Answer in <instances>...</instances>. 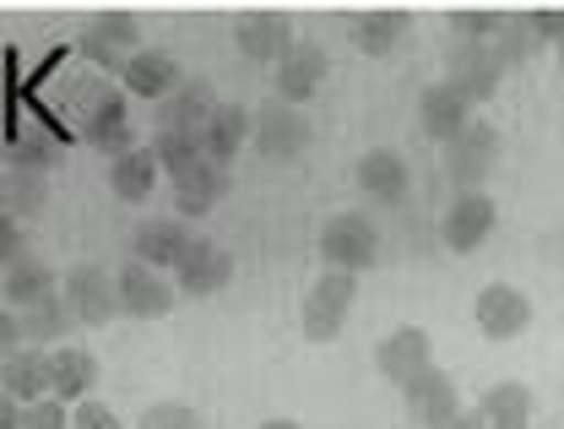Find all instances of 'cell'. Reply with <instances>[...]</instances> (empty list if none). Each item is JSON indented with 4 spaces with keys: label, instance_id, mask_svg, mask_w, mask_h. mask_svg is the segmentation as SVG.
Returning <instances> with one entry per match:
<instances>
[{
    "label": "cell",
    "instance_id": "obj_42",
    "mask_svg": "<svg viewBox=\"0 0 564 429\" xmlns=\"http://www.w3.org/2000/svg\"><path fill=\"white\" fill-rule=\"evenodd\" d=\"M532 33H538V44H560L564 39V11H532Z\"/></svg>",
    "mask_w": 564,
    "mask_h": 429
},
{
    "label": "cell",
    "instance_id": "obj_1",
    "mask_svg": "<svg viewBox=\"0 0 564 429\" xmlns=\"http://www.w3.org/2000/svg\"><path fill=\"white\" fill-rule=\"evenodd\" d=\"M352 299H358V272H348V267H326V272L310 283L304 310H299L304 337H310V343H337L343 326H348Z\"/></svg>",
    "mask_w": 564,
    "mask_h": 429
},
{
    "label": "cell",
    "instance_id": "obj_10",
    "mask_svg": "<svg viewBox=\"0 0 564 429\" xmlns=\"http://www.w3.org/2000/svg\"><path fill=\"white\" fill-rule=\"evenodd\" d=\"M494 223H499V207H494L484 191H462L445 217H440V239H445V250H456V256H473L484 239L494 234Z\"/></svg>",
    "mask_w": 564,
    "mask_h": 429
},
{
    "label": "cell",
    "instance_id": "obj_34",
    "mask_svg": "<svg viewBox=\"0 0 564 429\" xmlns=\"http://www.w3.org/2000/svg\"><path fill=\"white\" fill-rule=\"evenodd\" d=\"M152 152H158L163 174H180V169H191L196 158H207V152H202V137H185V131H158V137H152Z\"/></svg>",
    "mask_w": 564,
    "mask_h": 429
},
{
    "label": "cell",
    "instance_id": "obj_15",
    "mask_svg": "<svg viewBox=\"0 0 564 429\" xmlns=\"http://www.w3.org/2000/svg\"><path fill=\"white\" fill-rule=\"evenodd\" d=\"M352 185H358L369 202L397 207V202L408 196V185H413V169H408V158H402L397 147H375V152H364V158H358Z\"/></svg>",
    "mask_w": 564,
    "mask_h": 429
},
{
    "label": "cell",
    "instance_id": "obj_17",
    "mask_svg": "<svg viewBox=\"0 0 564 429\" xmlns=\"http://www.w3.org/2000/svg\"><path fill=\"white\" fill-rule=\"evenodd\" d=\"M429 364H434V337H429L423 326H397V332L375 348V369H380L391 386H408Z\"/></svg>",
    "mask_w": 564,
    "mask_h": 429
},
{
    "label": "cell",
    "instance_id": "obj_46",
    "mask_svg": "<svg viewBox=\"0 0 564 429\" xmlns=\"http://www.w3.org/2000/svg\"><path fill=\"white\" fill-rule=\"evenodd\" d=\"M554 50H560V72H564V39H560V44H554Z\"/></svg>",
    "mask_w": 564,
    "mask_h": 429
},
{
    "label": "cell",
    "instance_id": "obj_39",
    "mask_svg": "<svg viewBox=\"0 0 564 429\" xmlns=\"http://www.w3.org/2000/svg\"><path fill=\"white\" fill-rule=\"evenodd\" d=\"M28 256V234H22V217L0 213V267H11V261H22Z\"/></svg>",
    "mask_w": 564,
    "mask_h": 429
},
{
    "label": "cell",
    "instance_id": "obj_12",
    "mask_svg": "<svg viewBox=\"0 0 564 429\" xmlns=\"http://www.w3.org/2000/svg\"><path fill=\"white\" fill-rule=\"evenodd\" d=\"M61 293L70 299V310H76V321L82 326H109L115 315H120V293H115V278L104 272V267H93V261H82V267H70Z\"/></svg>",
    "mask_w": 564,
    "mask_h": 429
},
{
    "label": "cell",
    "instance_id": "obj_16",
    "mask_svg": "<svg viewBox=\"0 0 564 429\" xmlns=\"http://www.w3.org/2000/svg\"><path fill=\"white\" fill-rule=\"evenodd\" d=\"M82 142L93 147V152H104V158H120V152L141 147L137 126H131V109H126V87H109V98L82 120Z\"/></svg>",
    "mask_w": 564,
    "mask_h": 429
},
{
    "label": "cell",
    "instance_id": "obj_45",
    "mask_svg": "<svg viewBox=\"0 0 564 429\" xmlns=\"http://www.w3.org/2000/svg\"><path fill=\"white\" fill-rule=\"evenodd\" d=\"M256 429H299V419H267V425H256Z\"/></svg>",
    "mask_w": 564,
    "mask_h": 429
},
{
    "label": "cell",
    "instance_id": "obj_27",
    "mask_svg": "<svg viewBox=\"0 0 564 429\" xmlns=\"http://www.w3.org/2000/svg\"><path fill=\"white\" fill-rule=\"evenodd\" d=\"M245 142H250V109H239V104H217L212 120H207V131H202V152H207L212 163H234Z\"/></svg>",
    "mask_w": 564,
    "mask_h": 429
},
{
    "label": "cell",
    "instance_id": "obj_7",
    "mask_svg": "<svg viewBox=\"0 0 564 429\" xmlns=\"http://www.w3.org/2000/svg\"><path fill=\"white\" fill-rule=\"evenodd\" d=\"M321 256H326V267L364 272L380 256V234H375V223L364 213H332L326 228H321Z\"/></svg>",
    "mask_w": 564,
    "mask_h": 429
},
{
    "label": "cell",
    "instance_id": "obj_19",
    "mask_svg": "<svg viewBox=\"0 0 564 429\" xmlns=\"http://www.w3.org/2000/svg\"><path fill=\"white\" fill-rule=\"evenodd\" d=\"M467 120H473V104L456 93V82H429L419 93V131L429 142L445 147Z\"/></svg>",
    "mask_w": 564,
    "mask_h": 429
},
{
    "label": "cell",
    "instance_id": "obj_43",
    "mask_svg": "<svg viewBox=\"0 0 564 429\" xmlns=\"http://www.w3.org/2000/svg\"><path fill=\"white\" fill-rule=\"evenodd\" d=\"M0 429H22V403L0 386Z\"/></svg>",
    "mask_w": 564,
    "mask_h": 429
},
{
    "label": "cell",
    "instance_id": "obj_30",
    "mask_svg": "<svg viewBox=\"0 0 564 429\" xmlns=\"http://www.w3.org/2000/svg\"><path fill=\"white\" fill-rule=\"evenodd\" d=\"M478 414L494 429H527L532 425V392L521 380H494L489 392L478 397Z\"/></svg>",
    "mask_w": 564,
    "mask_h": 429
},
{
    "label": "cell",
    "instance_id": "obj_32",
    "mask_svg": "<svg viewBox=\"0 0 564 429\" xmlns=\"http://www.w3.org/2000/svg\"><path fill=\"white\" fill-rule=\"evenodd\" d=\"M489 44H494V55L505 61V72H510V66H527V61L543 50L538 33H532V17H499Z\"/></svg>",
    "mask_w": 564,
    "mask_h": 429
},
{
    "label": "cell",
    "instance_id": "obj_31",
    "mask_svg": "<svg viewBox=\"0 0 564 429\" xmlns=\"http://www.w3.org/2000/svg\"><path fill=\"white\" fill-rule=\"evenodd\" d=\"M408 39V17L402 11H369V17H352V44L364 50V55H391L397 44Z\"/></svg>",
    "mask_w": 564,
    "mask_h": 429
},
{
    "label": "cell",
    "instance_id": "obj_47",
    "mask_svg": "<svg viewBox=\"0 0 564 429\" xmlns=\"http://www.w3.org/2000/svg\"><path fill=\"white\" fill-rule=\"evenodd\" d=\"M527 429H532V425H527Z\"/></svg>",
    "mask_w": 564,
    "mask_h": 429
},
{
    "label": "cell",
    "instance_id": "obj_3",
    "mask_svg": "<svg viewBox=\"0 0 564 429\" xmlns=\"http://www.w3.org/2000/svg\"><path fill=\"white\" fill-rule=\"evenodd\" d=\"M76 50H82V61H87V66H98L104 76H120L126 66H131V55L141 50V22L137 17H126V11L93 17V22L82 28Z\"/></svg>",
    "mask_w": 564,
    "mask_h": 429
},
{
    "label": "cell",
    "instance_id": "obj_21",
    "mask_svg": "<svg viewBox=\"0 0 564 429\" xmlns=\"http://www.w3.org/2000/svg\"><path fill=\"white\" fill-rule=\"evenodd\" d=\"M158 174H163V163H158V152H152V147H131V152L109 158V191H115L126 207L152 202V191H158Z\"/></svg>",
    "mask_w": 564,
    "mask_h": 429
},
{
    "label": "cell",
    "instance_id": "obj_13",
    "mask_svg": "<svg viewBox=\"0 0 564 429\" xmlns=\"http://www.w3.org/2000/svg\"><path fill=\"white\" fill-rule=\"evenodd\" d=\"M473 315H478V332H484L489 343H510V337H521V332L532 326V299L516 283H489L478 293Z\"/></svg>",
    "mask_w": 564,
    "mask_h": 429
},
{
    "label": "cell",
    "instance_id": "obj_4",
    "mask_svg": "<svg viewBox=\"0 0 564 429\" xmlns=\"http://www.w3.org/2000/svg\"><path fill=\"white\" fill-rule=\"evenodd\" d=\"M445 82H456V93L467 104H489L499 93V82H505V61L484 39H456L451 55H445Z\"/></svg>",
    "mask_w": 564,
    "mask_h": 429
},
{
    "label": "cell",
    "instance_id": "obj_6",
    "mask_svg": "<svg viewBox=\"0 0 564 429\" xmlns=\"http://www.w3.org/2000/svg\"><path fill=\"white\" fill-rule=\"evenodd\" d=\"M228 283H234V256H228L217 239L191 234L185 256L174 261V288H180L185 299H212V293H223Z\"/></svg>",
    "mask_w": 564,
    "mask_h": 429
},
{
    "label": "cell",
    "instance_id": "obj_25",
    "mask_svg": "<svg viewBox=\"0 0 564 429\" xmlns=\"http://www.w3.org/2000/svg\"><path fill=\"white\" fill-rule=\"evenodd\" d=\"M0 386H6L17 403H39V397H50V348L22 343L17 354L0 364Z\"/></svg>",
    "mask_w": 564,
    "mask_h": 429
},
{
    "label": "cell",
    "instance_id": "obj_20",
    "mask_svg": "<svg viewBox=\"0 0 564 429\" xmlns=\"http://www.w3.org/2000/svg\"><path fill=\"white\" fill-rule=\"evenodd\" d=\"M272 72H278V98H288V104H304V98H315V93L326 87L332 61H326V50H321V44H293V50L282 55Z\"/></svg>",
    "mask_w": 564,
    "mask_h": 429
},
{
    "label": "cell",
    "instance_id": "obj_14",
    "mask_svg": "<svg viewBox=\"0 0 564 429\" xmlns=\"http://www.w3.org/2000/svg\"><path fill=\"white\" fill-rule=\"evenodd\" d=\"M234 44H239L245 61L278 66L282 55L293 50V22H288L282 11H245V17L234 22Z\"/></svg>",
    "mask_w": 564,
    "mask_h": 429
},
{
    "label": "cell",
    "instance_id": "obj_24",
    "mask_svg": "<svg viewBox=\"0 0 564 429\" xmlns=\"http://www.w3.org/2000/svg\"><path fill=\"white\" fill-rule=\"evenodd\" d=\"M180 82H185V76H180V66H174V55H163V50H137L131 66L120 72V87L137 93V98H147V104H158V98L174 93Z\"/></svg>",
    "mask_w": 564,
    "mask_h": 429
},
{
    "label": "cell",
    "instance_id": "obj_29",
    "mask_svg": "<svg viewBox=\"0 0 564 429\" xmlns=\"http://www.w3.org/2000/svg\"><path fill=\"white\" fill-rule=\"evenodd\" d=\"M44 202H50V185H44V169H6L0 174V213H11V217H39L44 213Z\"/></svg>",
    "mask_w": 564,
    "mask_h": 429
},
{
    "label": "cell",
    "instance_id": "obj_8",
    "mask_svg": "<svg viewBox=\"0 0 564 429\" xmlns=\"http://www.w3.org/2000/svg\"><path fill=\"white\" fill-rule=\"evenodd\" d=\"M250 142L261 147L267 158H299V152L310 147V120L299 115V104L267 98V104L250 115Z\"/></svg>",
    "mask_w": 564,
    "mask_h": 429
},
{
    "label": "cell",
    "instance_id": "obj_5",
    "mask_svg": "<svg viewBox=\"0 0 564 429\" xmlns=\"http://www.w3.org/2000/svg\"><path fill=\"white\" fill-rule=\"evenodd\" d=\"M115 293H120V315H131V321H163L180 299V288L169 283L163 267H152V261H126L115 272Z\"/></svg>",
    "mask_w": 564,
    "mask_h": 429
},
{
    "label": "cell",
    "instance_id": "obj_36",
    "mask_svg": "<svg viewBox=\"0 0 564 429\" xmlns=\"http://www.w3.org/2000/svg\"><path fill=\"white\" fill-rule=\"evenodd\" d=\"M70 93H66V109L76 115V120H87L104 98H109V82L104 76H76V82H66Z\"/></svg>",
    "mask_w": 564,
    "mask_h": 429
},
{
    "label": "cell",
    "instance_id": "obj_37",
    "mask_svg": "<svg viewBox=\"0 0 564 429\" xmlns=\"http://www.w3.org/2000/svg\"><path fill=\"white\" fill-rule=\"evenodd\" d=\"M70 403L61 397H39V403H22V429H70Z\"/></svg>",
    "mask_w": 564,
    "mask_h": 429
},
{
    "label": "cell",
    "instance_id": "obj_38",
    "mask_svg": "<svg viewBox=\"0 0 564 429\" xmlns=\"http://www.w3.org/2000/svg\"><path fill=\"white\" fill-rule=\"evenodd\" d=\"M70 429H120V419L98 397H82V403H70Z\"/></svg>",
    "mask_w": 564,
    "mask_h": 429
},
{
    "label": "cell",
    "instance_id": "obj_23",
    "mask_svg": "<svg viewBox=\"0 0 564 429\" xmlns=\"http://www.w3.org/2000/svg\"><path fill=\"white\" fill-rule=\"evenodd\" d=\"M98 392V358L87 354V348H50V397H61V403H82V397H93Z\"/></svg>",
    "mask_w": 564,
    "mask_h": 429
},
{
    "label": "cell",
    "instance_id": "obj_9",
    "mask_svg": "<svg viewBox=\"0 0 564 429\" xmlns=\"http://www.w3.org/2000/svg\"><path fill=\"white\" fill-rule=\"evenodd\" d=\"M402 408H408V425L413 429L451 425V419L462 414V403H456V380H451L440 364H429L423 375H413V380L402 386Z\"/></svg>",
    "mask_w": 564,
    "mask_h": 429
},
{
    "label": "cell",
    "instance_id": "obj_18",
    "mask_svg": "<svg viewBox=\"0 0 564 429\" xmlns=\"http://www.w3.org/2000/svg\"><path fill=\"white\" fill-rule=\"evenodd\" d=\"M169 180H174V207H180V217H207L228 196V163H212V158H196L191 169H180Z\"/></svg>",
    "mask_w": 564,
    "mask_h": 429
},
{
    "label": "cell",
    "instance_id": "obj_40",
    "mask_svg": "<svg viewBox=\"0 0 564 429\" xmlns=\"http://www.w3.org/2000/svg\"><path fill=\"white\" fill-rule=\"evenodd\" d=\"M22 348V310H11V304H0V364Z\"/></svg>",
    "mask_w": 564,
    "mask_h": 429
},
{
    "label": "cell",
    "instance_id": "obj_26",
    "mask_svg": "<svg viewBox=\"0 0 564 429\" xmlns=\"http://www.w3.org/2000/svg\"><path fill=\"white\" fill-rule=\"evenodd\" d=\"M55 288H61L55 267L39 261V256H22V261H11V267L0 272V299H6L11 310H28V304H39V299L55 293Z\"/></svg>",
    "mask_w": 564,
    "mask_h": 429
},
{
    "label": "cell",
    "instance_id": "obj_22",
    "mask_svg": "<svg viewBox=\"0 0 564 429\" xmlns=\"http://www.w3.org/2000/svg\"><path fill=\"white\" fill-rule=\"evenodd\" d=\"M76 326H82V321H76V310H70V299L61 288L22 310V343H33V348H61Z\"/></svg>",
    "mask_w": 564,
    "mask_h": 429
},
{
    "label": "cell",
    "instance_id": "obj_2",
    "mask_svg": "<svg viewBox=\"0 0 564 429\" xmlns=\"http://www.w3.org/2000/svg\"><path fill=\"white\" fill-rule=\"evenodd\" d=\"M499 169V131L489 120H467L451 142H445V174L456 191H484Z\"/></svg>",
    "mask_w": 564,
    "mask_h": 429
},
{
    "label": "cell",
    "instance_id": "obj_44",
    "mask_svg": "<svg viewBox=\"0 0 564 429\" xmlns=\"http://www.w3.org/2000/svg\"><path fill=\"white\" fill-rule=\"evenodd\" d=\"M440 429H494V425L484 419V414H478V408H462V414H456L451 425H440Z\"/></svg>",
    "mask_w": 564,
    "mask_h": 429
},
{
    "label": "cell",
    "instance_id": "obj_35",
    "mask_svg": "<svg viewBox=\"0 0 564 429\" xmlns=\"http://www.w3.org/2000/svg\"><path fill=\"white\" fill-rule=\"evenodd\" d=\"M137 429H207V419L191 403H152Z\"/></svg>",
    "mask_w": 564,
    "mask_h": 429
},
{
    "label": "cell",
    "instance_id": "obj_28",
    "mask_svg": "<svg viewBox=\"0 0 564 429\" xmlns=\"http://www.w3.org/2000/svg\"><path fill=\"white\" fill-rule=\"evenodd\" d=\"M137 261H152V267H174L180 256H185V245H191V228L180 223V217H147L137 228Z\"/></svg>",
    "mask_w": 564,
    "mask_h": 429
},
{
    "label": "cell",
    "instance_id": "obj_41",
    "mask_svg": "<svg viewBox=\"0 0 564 429\" xmlns=\"http://www.w3.org/2000/svg\"><path fill=\"white\" fill-rule=\"evenodd\" d=\"M494 22H499V17H473V11H462V17H451V33H456V39H484V44H489Z\"/></svg>",
    "mask_w": 564,
    "mask_h": 429
},
{
    "label": "cell",
    "instance_id": "obj_33",
    "mask_svg": "<svg viewBox=\"0 0 564 429\" xmlns=\"http://www.w3.org/2000/svg\"><path fill=\"white\" fill-rule=\"evenodd\" d=\"M55 158H61V142H55V131H44L39 120H28L22 137L11 142V163H17V169H50Z\"/></svg>",
    "mask_w": 564,
    "mask_h": 429
},
{
    "label": "cell",
    "instance_id": "obj_11",
    "mask_svg": "<svg viewBox=\"0 0 564 429\" xmlns=\"http://www.w3.org/2000/svg\"><path fill=\"white\" fill-rule=\"evenodd\" d=\"M212 109H217V93H212L202 76H185L174 93H163L158 104H152V126L158 131H185V137H202L212 120Z\"/></svg>",
    "mask_w": 564,
    "mask_h": 429
}]
</instances>
